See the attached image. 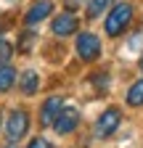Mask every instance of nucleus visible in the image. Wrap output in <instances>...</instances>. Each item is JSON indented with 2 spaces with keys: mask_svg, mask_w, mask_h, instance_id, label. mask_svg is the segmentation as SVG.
I'll use <instances>...</instances> for the list:
<instances>
[{
  "mask_svg": "<svg viewBox=\"0 0 143 148\" xmlns=\"http://www.w3.org/2000/svg\"><path fill=\"white\" fill-rule=\"evenodd\" d=\"M133 16H135V5H133V3H127V0H122V3H114V5L109 8L106 24H103L106 34H109V37H122L124 32L130 29Z\"/></svg>",
  "mask_w": 143,
  "mask_h": 148,
  "instance_id": "f257e3e1",
  "label": "nucleus"
},
{
  "mask_svg": "<svg viewBox=\"0 0 143 148\" xmlns=\"http://www.w3.org/2000/svg\"><path fill=\"white\" fill-rule=\"evenodd\" d=\"M74 48H77V56H80V61H85V64H93L98 56H101V37L96 34V32H80L77 34V42H74Z\"/></svg>",
  "mask_w": 143,
  "mask_h": 148,
  "instance_id": "f03ea898",
  "label": "nucleus"
},
{
  "mask_svg": "<svg viewBox=\"0 0 143 148\" xmlns=\"http://www.w3.org/2000/svg\"><path fill=\"white\" fill-rule=\"evenodd\" d=\"M27 132H29V111H27V108H13L11 114H8V122H6L8 143L21 140Z\"/></svg>",
  "mask_w": 143,
  "mask_h": 148,
  "instance_id": "7ed1b4c3",
  "label": "nucleus"
},
{
  "mask_svg": "<svg viewBox=\"0 0 143 148\" xmlns=\"http://www.w3.org/2000/svg\"><path fill=\"white\" fill-rule=\"evenodd\" d=\"M122 124V111L117 108V106H109L103 111V114L96 119V127H93V132H96V138H111L114 132H117V127Z\"/></svg>",
  "mask_w": 143,
  "mask_h": 148,
  "instance_id": "20e7f679",
  "label": "nucleus"
},
{
  "mask_svg": "<svg viewBox=\"0 0 143 148\" xmlns=\"http://www.w3.org/2000/svg\"><path fill=\"white\" fill-rule=\"evenodd\" d=\"M77 29H80V18H77V13H69V11H61L50 21V32L56 37H69V34H74Z\"/></svg>",
  "mask_w": 143,
  "mask_h": 148,
  "instance_id": "39448f33",
  "label": "nucleus"
},
{
  "mask_svg": "<svg viewBox=\"0 0 143 148\" xmlns=\"http://www.w3.org/2000/svg\"><path fill=\"white\" fill-rule=\"evenodd\" d=\"M77 124H80V111L77 108H61L50 127L56 130L58 135H69V132H74V130H77Z\"/></svg>",
  "mask_w": 143,
  "mask_h": 148,
  "instance_id": "423d86ee",
  "label": "nucleus"
},
{
  "mask_svg": "<svg viewBox=\"0 0 143 148\" xmlns=\"http://www.w3.org/2000/svg\"><path fill=\"white\" fill-rule=\"evenodd\" d=\"M61 108H64V98H61V95H50V98L43 103V108H40V124H43V127H50Z\"/></svg>",
  "mask_w": 143,
  "mask_h": 148,
  "instance_id": "0eeeda50",
  "label": "nucleus"
},
{
  "mask_svg": "<svg viewBox=\"0 0 143 148\" xmlns=\"http://www.w3.org/2000/svg\"><path fill=\"white\" fill-rule=\"evenodd\" d=\"M50 11H53V3H50V0H34L32 8L24 13V21H27L29 27H32V24H40L43 18L50 16Z\"/></svg>",
  "mask_w": 143,
  "mask_h": 148,
  "instance_id": "6e6552de",
  "label": "nucleus"
},
{
  "mask_svg": "<svg viewBox=\"0 0 143 148\" xmlns=\"http://www.w3.org/2000/svg\"><path fill=\"white\" fill-rule=\"evenodd\" d=\"M19 90L24 92V95H34V92L40 90V74L32 71V69L21 71L19 74Z\"/></svg>",
  "mask_w": 143,
  "mask_h": 148,
  "instance_id": "1a4fd4ad",
  "label": "nucleus"
},
{
  "mask_svg": "<svg viewBox=\"0 0 143 148\" xmlns=\"http://www.w3.org/2000/svg\"><path fill=\"white\" fill-rule=\"evenodd\" d=\"M16 85V69L11 64H0V92H8Z\"/></svg>",
  "mask_w": 143,
  "mask_h": 148,
  "instance_id": "9d476101",
  "label": "nucleus"
},
{
  "mask_svg": "<svg viewBox=\"0 0 143 148\" xmlns=\"http://www.w3.org/2000/svg\"><path fill=\"white\" fill-rule=\"evenodd\" d=\"M127 106H133V108H140L143 106V79H138V82H133L130 85V90H127Z\"/></svg>",
  "mask_w": 143,
  "mask_h": 148,
  "instance_id": "9b49d317",
  "label": "nucleus"
},
{
  "mask_svg": "<svg viewBox=\"0 0 143 148\" xmlns=\"http://www.w3.org/2000/svg\"><path fill=\"white\" fill-rule=\"evenodd\" d=\"M114 3H117V0H90V3H87V18L103 16V11H109Z\"/></svg>",
  "mask_w": 143,
  "mask_h": 148,
  "instance_id": "f8f14e48",
  "label": "nucleus"
},
{
  "mask_svg": "<svg viewBox=\"0 0 143 148\" xmlns=\"http://www.w3.org/2000/svg\"><path fill=\"white\" fill-rule=\"evenodd\" d=\"M34 32H29V29H24V32H19V45H16V50H19L21 56H29L32 53V45H34Z\"/></svg>",
  "mask_w": 143,
  "mask_h": 148,
  "instance_id": "ddd939ff",
  "label": "nucleus"
},
{
  "mask_svg": "<svg viewBox=\"0 0 143 148\" xmlns=\"http://www.w3.org/2000/svg\"><path fill=\"white\" fill-rule=\"evenodd\" d=\"M90 82H93L96 92H106V90H109L111 77H109V71H93V74H90Z\"/></svg>",
  "mask_w": 143,
  "mask_h": 148,
  "instance_id": "4468645a",
  "label": "nucleus"
},
{
  "mask_svg": "<svg viewBox=\"0 0 143 148\" xmlns=\"http://www.w3.org/2000/svg\"><path fill=\"white\" fill-rule=\"evenodd\" d=\"M11 56H13V48H11V42L0 37V64H8V61H11Z\"/></svg>",
  "mask_w": 143,
  "mask_h": 148,
  "instance_id": "2eb2a0df",
  "label": "nucleus"
},
{
  "mask_svg": "<svg viewBox=\"0 0 143 148\" xmlns=\"http://www.w3.org/2000/svg\"><path fill=\"white\" fill-rule=\"evenodd\" d=\"M27 148H53V145H50V140H45V138H34Z\"/></svg>",
  "mask_w": 143,
  "mask_h": 148,
  "instance_id": "dca6fc26",
  "label": "nucleus"
},
{
  "mask_svg": "<svg viewBox=\"0 0 143 148\" xmlns=\"http://www.w3.org/2000/svg\"><path fill=\"white\" fill-rule=\"evenodd\" d=\"M64 5H66V11H69V13H74V11L82 5V0H64Z\"/></svg>",
  "mask_w": 143,
  "mask_h": 148,
  "instance_id": "f3484780",
  "label": "nucleus"
},
{
  "mask_svg": "<svg viewBox=\"0 0 143 148\" xmlns=\"http://www.w3.org/2000/svg\"><path fill=\"white\" fill-rule=\"evenodd\" d=\"M138 66H140V71H143V56H140V61H138Z\"/></svg>",
  "mask_w": 143,
  "mask_h": 148,
  "instance_id": "a211bd4d",
  "label": "nucleus"
},
{
  "mask_svg": "<svg viewBox=\"0 0 143 148\" xmlns=\"http://www.w3.org/2000/svg\"><path fill=\"white\" fill-rule=\"evenodd\" d=\"M0 127H3V111H0Z\"/></svg>",
  "mask_w": 143,
  "mask_h": 148,
  "instance_id": "6ab92c4d",
  "label": "nucleus"
},
{
  "mask_svg": "<svg viewBox=\"0 0 143 148\" xmlns=\"http://www.w3.org/2000/svg\"><path fill=\"white\" fill-rule=\"evenodd\" d=\"M8 148H16V145H13V143H8Z\"/></svg>",
  "mask_w": 143,
  "mask_h": 148,
  "instance_id": "aec40b11",
  "label": "nucleus"
}]
</instances>
